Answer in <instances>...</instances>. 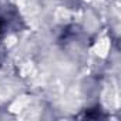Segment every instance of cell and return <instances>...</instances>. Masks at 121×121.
<instances>
[{"label":"cell","mask_w":121,"mask_h":121,"mask_svg":"<svg viewBox=\"0 0 121 121\" xmlns=\"http://www.w3.org/2000/svg\"><path fill=\"white\" fill-rule=\"evenodd\" d=\"M0 27H2V24H0Z\"/></svg>","instance_id":"cell-1"}]
</instances>
